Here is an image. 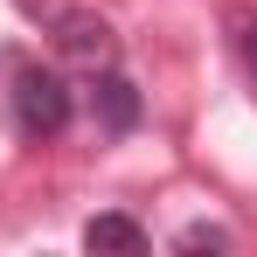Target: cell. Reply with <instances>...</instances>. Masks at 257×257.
<instances>
[{
    "label": "cell",
    "instance_id": "1",
    "mask_svg": "<svg viewBox=\"0 0 257 257\" xmlns=\"http://www.w3.org/2000/svg\"><path fill=\"white\" fill-rule=\"evenodd\" d=\"M7 118L14 132L28 139V146H42V139H63L70 118H77V90L63 70H49V63H7Z\"/></svg>",
    "mask_w": 257,
    "mask_h": 257
},
{
    "label": "cell",
    "instance_id": "2",
    "mask_svg": "<svg viewBox=\"0 0 257 257\" xmlns=\"http://www.w3.org/2000/svg\"><path fill=\"white\" fill-rule=\"evenodd\" d=\"M84 104H90V118H97V132H111V139L139 132V118H146V97L132 90V77L118 70V63L84 77Z\"/></svg>",
    "mask_w": 257,
    "mask_h": 257
},
{
    "label": "cell",
    "instance_id": "3",
    "mask_svg": "<svg viewBox=\"0 0 257 257\" xmlns=\"http://www.w3.org/2000/svg\"><path fill=\"white\" fill-rule=\"evenodd\" d=\"M56 49H63L84 77L118 63V35H111V21H104V14H56Z\"/></svg>",
    "mask_w": 257,
    "mask_h": 257
},
{
    "label": "cell",
    "instance_id": "4",
    "mask_svg": "<svg viewBox=\"0 0 257 257\" xmlns=\"http://www.w3.org/2000/svg\"><path fill=\"white\" fill-rule=\"evenodd\" d=\"M146 243H153L146 222H132V215H118V209H104V215L84 222V250H125V257H139Z\"/></svg>",
    "mask_w": 257,
    "mask_h": 257
},
{
    "label": "cell",
    "instance_id": "5",
    "mask_svg": "<svg viewBox=\"0 0 257 257\" xmlns=\"http://www.w3.org/2000/svg\"><path fill=\"white\" fill-rule=\"evenodd\" d=\"M174 250H236V229L229 222H188V229H174Z\"/></svg>",
    "mask_w": 257,
    "mask_h": 257
},
{
    "label": "cell",
    "instance_id": "6",
    "mask_svg": "<svg viewBox=\"0 0 257 257\" xmlns=\"http://www.w3.org/2000/svg\"><path fill=\"white\" fill-rule=\"evenodd\" d=\"M236 49H243V63H250V77H257V21H243V35H236Z\"/></svg>",
    "mask_w": 257,
    "mask_h": 257
}]
</instances>
